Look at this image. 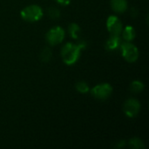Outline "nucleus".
Here are the masks:
<instances>
[{"mask_svg":"<svg viewBox=\"0 0 149 149\" xmlns=\"http://www.w3.org/2000/svg\"><path fill=\"white\" fill-rule=\"evenodd\" d=\"M120 45V36H111V38L107 42V47L108 50H114L118 48Z\"/></svg>","mask_w":149,"mask_h":149,"instance_id":"10","label":"nucleus"},{"mask_svg":"<svg viewBox=\"0 0 149 149\" xmlns=\"http://www.w3.org/2000/svg\"><path fill=\"white\" fill-rule=\"evenodd\" d=\"M129 145L131 148L135 149H140V148H144V143L141 140L138 139V138H133L129 141Z\"/></svg>","mask_w":149,"mask_h":149,"instance_id":"13","label":"nucleus"},{"mask_svg":"<svg viewBox=\"0 0 149 149\" xmlns=\"http://www.w3.org/2000/svg\"><path fill=\"white\" fill-rule=\"evenodd\" d=\"M123 38L127 41V42H130L132 40L134 39L135 38V30L133 26H127L125 28V30L123 31L122 33Z\"/></svg>","mask_w":149,"mask_h":149,"instance_id":"9","label":"nucleus"},{"mask_svg":"<svg viewBox=\"0 0 149 149\" xmlns=\"http://www.w3.org/2000/svg\"><path fill=\"white\" fill-rule=\"evenodd\" d=\"M112 92H113V88L107 83L97 85L91 90L92 95L95 97L96 99H99L101 100H107L112 94Z\"/></svg>","mask_w":149,"mask_h":149,"instance_id":"3","label":"nucleus"},{"mask_svg":"<svg viewBox=\"0 0 149 149\" xmlns=\"http://www.w3.org/2000/svg\"><path fill=\"white\" fill-rule=\"evenodd\" d=\"M143 89H144V84L139 80L133 81L130 85V90L134 93H141Z\"/></svg>","mask_w":149,"mask_h":149,"instance_id":"12","label":"nucleus"},{"mask_svg":"<svg viewBox=\"0 0 149 149\" xmlns=\"http://www.w3.org/2000/svg\"><path fill=\"white\" fill-rule=\"evenodd\" d=\"M111 6L117 13H123L127 9V0H111Z\"/></svg>","mask_w":149,"mask_h":149,"instance_id":"8","label":"nucleus"},{"mask_svg":"<svg viewBox=\"0 0 149 149\" xmlns=\"http://www.w3.org/2000/svg\"><path fill=\"white\" fill-rule=\"evenodd\" d=\"M59 4H61V5H64V6H65V5H68L69 3H70V2H71V0H56Z\"/></svg>","mask_w":149,"mask_h":149,"instance_id":"17","label":"nucleus"},{"mask_svg":"<svg viewBox=\"0 0 149 149\" xmlns=\"http://www.w3.org/2000/svg\"><path fill=\"white\" fill-rule=\"evenodd\" d=\"M121 52H122V56L124 58L130 62H135L138 59L139 57V52L137 47L130 43H124L121 45Z\"/></svg>","mask_w":149,"mask_h":149,"instance_id":"5","label":"nucleus"},{"mask_svg":"<svg viewBox=\"0 0 149 149\" xmlns=\"http://www.w3.org/2000/svg\"><path fill=\"white\" fill-rule=\"evenodd\" d=\"M107 27L111 36H120L122 31V23L115 16H110L107 18Z\"/></svg>","mask_w":149,"mask_h":149,"instance_id":"6","label":"nucleus"},{"mask_svg":"<svg viewBox=\"0 0 149 149\" xmlns=\"http://www.w3.org/2000/svg\"><path fill=\"white\" fill-rule=\"evenodd\" d=\"M52 58V52L49 48L45 47L40 53V58L43 62H48Z\"/></svg>","mask_w":149,"mask_h":149,"instance_id":"14","label":"nucleus"},{"mask_svg":"<svg viewBox=\"0 0 149 149\" xmlns=\"http://www.w3.org/2000/svg\"><path fill=\"white\" fill-rule=\"evenodd\" d=\"M140 108H141V105H140L139 101L134 100V99L127 100L125 102L124 107H123L125 114L127 117H130V118L135 117L139 113Z\"/></svg>","mask_w":149,"mask_h":149,"instance_id":"7","label":"nucleus"},{"mask_svg":"<svg viewBox=\"0 0 149 149\" xmlns=\"http://www.w3.org/2000/svg\"><path fill=\"white\" fill-rule=\"evenodd\" d=\"M65 38V31L60 26H55L52 28L46 34V40L52 45L60 44Z\"/></svg>","mask_w":149,"mask_h":149,"instance_id":"4","label":"nucleus"},{"mask_svg":"<svg viewBox=\"0 0 149 149\" xmlns=\"http://www.w3.org/2000/svg\"><path fill=\"white\" fill-rule=\"evenodd\" d=\"M48 15H49V17H50L51 18H52V19H57V18L59 17L60 12H59V10H58L57 8H55V7H51V8L48 9Z\"/></svg>","mask_w":149,"mask_h":149,"instance_id":"16","label":"nucleus"},{"mask_svg":"<svg viewBox=\"0 0 149 149\" xmlns=\"http://www.w3.org/2000/svg\"><path fill=\"white\" fill-rule=\"evenodd\" d=\"M75 87H76L77 91L79 92V93H86L89 91V86H88V85H87L86 82H84V81H79V82H78V83L76 84Z\"/></svg>","mask_w":149,"mask_h":149,"instance_id":"15","label":"nucleus"},{"mask_svg":"<svg viewBox=\"0 0 149 149\" xmlns=\"http://www.w3.org/2000/svg\"><path fill=\"white\" fill-rule=\"evenodd\" d=\"M85 47L86 45L83 43L79 45H73L72 43L65 44L61 50V56L63 61L68 65L75 64L80 56L81 50Z\"/></svg>","mask_w":149,"mask_h":149,"instance_id":"1","label":"nucleus"},{"mask_svg":"<svg viewBox=\"0 0 149 149\" xmlns=\"http://www.w3.org/2000/svg\"><path fill=\"white\" fill-rule=\"evenodd\" d=\"M21 17L28 22H36L42 18L43 10L38 5H29L21 10Z\"/></svg>","mask_w":149,"mask_h":149,"instance_id":"2","label":"nucleus"},{"mask_svg":"<svg viewBox=\"0 0 149 149\" xmlns=\"http://www.w3.org/2000/svg\"><path fill=\"white\" fill-rule=\"evenodd\" d=\"M79 31H80V28L79 26L75 24V23H72L69 25L68 27V31L71 35L72 38H73L74 39H77L79 38Z\"/></svg>","mask_w":149,"mask_h":149,"instance_id":"11","label":"nucleus"}]
</instances>
